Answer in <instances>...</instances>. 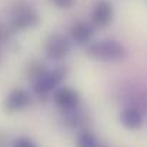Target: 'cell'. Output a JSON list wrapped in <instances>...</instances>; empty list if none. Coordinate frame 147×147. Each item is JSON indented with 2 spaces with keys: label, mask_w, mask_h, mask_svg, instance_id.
Segmentation results:
<instances>
[{
  "label": "cell",
  "mask_w": 147,
  "mask_h": 147,
  "mask_svg": "<svg viewBox=\"0 0 147 147\" xmlns=\"http://www.w3.org/2000/svg\"><path fill=\"white\" fill-rule=\"evenodd\" d=\"M87 56L97 61L116 63V61H123L129 56V50L120 42L114 39H107L90 43L87 47Z\"/></svg>",
  "instance_id": "cell-1"
},
{
  "label": "cell",
  "mask_w": 147,
  "mask_h": 147,
  "mask_svg": "<svg viewBox=\"0 0 147 147\" xmlns=\"http://www.w3.org/2000/svg\"><path fill=\"white\" fill-rule=\"evenodd\" d=\"M39 23H40V16L30 4L20 1L11 9L10 27L13 32L34 29Z\"/></svg>",
  "instance_id": "cell-2"
},
{
  "label": "cell",
  "mask_w": 147,
  "mask_h": 147,
  "mask_svg": "<svg viewBox=\"0 0 147 147\" xmlns=\"http://www.w3.org/2000/svg\"><path fill=\"white\" fill-rule=\"evenodd\" d=\"M66 76H67V69L64 66H57L51 70L47 69L37 80L33 82V90L40 97L47 96L61 84V82L66 79Z\"/></svg>",
  "instance_id": "cell-3"
},
{
  "label": "cell",
  "mask_w": 147,
  "mask_h": 147,
  "mask_svg": "<svg viewBox=\"0 0 147 147\" xmlns=\"http://www.w3.org/2000/svg\"><path fill=\"white\" fill-rule=\"evenodd\" d=\"M70 50H71L70 37H67L61 33L50 34L45 43V54L47 59L53 60V61L63 60L70 53Z\"/></svg>",
  "instance_id": "cell-4"
},
{
  "label": "cell",
  "mask_w": 147,
  "mask_h": 147,
  "mask_svg": "<svg viewBox=\"0 0 147 147\" xmlns=\"http://www.w3.org/2000/svg\"><path fill=\"white\" fill-rule=\"evenodd\" d=\"M114 19V7L109 0H98L92 11V23L97 29H106Z\"/></svg>",
  "instance_id": "cell-5"
},
{
  "label": "cell",
  "mask_w": 147,
  "mask_h": 147,
  "mask_svg": "<svg viewBox=\"0 0 147 147\" xmlns=\"http://www.w3.org/2000/svg\"><path fill=\"white\" fill-rule=\"evenodd\" d=\"M54 103L66 113V111H70V110H74L79 107V103H80V96L79 93L71 89V87H67V86H63V87H57L54 90Z\"/></svg>",
  "instance_id": "cell-6"
},
{
  "label": "cell",
  "mask_w": 147,
  "mask_h": 147,
  "mask_svg": "<svg viewBox=\"0 0 147 147\" xmlns=\"http://www.w3.org/2000/svg\"><path fill=\"white\" fill-rule=\"evenodd\" d=\"M32 103L30 93L24 89H13L4 98V109L9 113H16L22 111L26 107H29Z\"/></svg>",
  "instance_id": "cell-7"
},
{
  "label": "cell",
  "mask_w": 147,
  "mask_h": 147,
  "mask_svg": "<svg viewBox=\"0 0 147 147\" xmlns=\"http://www.w3.org/2000/svg\"><path fill=\"white\" fill-rule=\"evenodd\" d=\"M94 34V27L86 22H76L70 27V40L79 46L90 45Z\"/></svg>",
  "instance_id": "cell-8"
},
{
  "label": "cell",
  "mask_w": 147,
  "mask_h": 147,
  "mask_svg": "<svg viewBox=\"0 0 147 147\" xmlns=\"http://www.w3.org/2000/svg\"><path fill=\"white\" fill-rule=\"evenodd\" d=\"M120 123L129 130H139L143 123V114L137 107H126L120 113Z\"/></svg>",
  "instance_id": "cell-9"
},
{
  "label": "cell",
  "mask_w": 147,
  "mask_h": 147,
  "mask_svg": "<svg viewBox=\"0 0 147 147\" xmlns=\"http://www.w3.org/2000/svg\"><path fill=\"white\" fill-rule=\"evenodd\" d=\"M46 70H47L46 64H45L42 60H37V59L30 60V61L26 64V76H27L32 82L37 80Z\"/></svg>",
  "instance_id": "cell-10"
},
{
  "label": "cell",
  "mask_w": 147,
  "mask_h": 147,
  "mask_svg": "<svg viewBox=\"0 0 147 147\" xmlns=\"http://www.w3.org/2000/svg\"><path fill=\"white\" fill-rule=\"evenodd\" d=\"M97 143L96 136L89 130H83L77 136V147H94L97 146Z\"/></svg>",
  "instance_id": "cell-11"
},
{
  "label": "cell",
  "mask_w": 147,
  "mask_h": 147,
  "mask_svg": "<svg viewBox=\"0 0 147 147\" xmlns=\"http://www.w3.org/2000/svg\"><path fill=\"white\" fill-rule=\"evenodd\" d=\"M11 33H13V30H11L10 26H6L4 23H0V45H4L6 42H9Z\"/></svg>",
  "instance_id": "cell-12"
},
{
  "label": "cell",
  "mask_w": 147,
  "mask_h": 147,
  "mask_svg": "<svg viewBox=\"0 0 147 147\" xmlns=\"http://www.w3.org/2000/svg\"><path fill=\"white\" fill-rule=\"evenodd\" d=\"M13 147H37V146H36V143L33 140H30L27 137H19V139L14 140Z\"/></svg>",
  "instance_id": "cell-13"
},
{
  "label": "cell",
  "mask_w": 147,
  "mask_h": 147,
  "mask_svg": "<svg viewBox=\"0 0 147 147\" xmlns=\"http://www.w3.org/2000/svg\"><path fill=\"white\" fill-rule=\"evenodd\" d=\"M51 4H54L57 9H70L76 3V0H50Z\"/></svg>",
  "instance_id": "cell-14"
},
{
  "label": "cell",
  "mask_w": 147,
  "mask_h": 147,
  "mask_svg": "<svg viewBox=\"0 0 147 147\" xmlns=\"http://www.w3.org/2000/svg\"><path fill=\"white\" fill-rule=\"evenodd\" d=\"M94 147H107V146H104V144H100V143H97V146H94Z\"/></svg>",
  "instance_id": "cell-15"
},
{
  "label": "cell",
  "mask_w": 147,
  "mask_h": 147,
  "mask_svg": "<svg viewBox=\"0 0 147 147\" xmlns=\"http://www.w3.org/2000/svg\"><path fill=\"white\" fill-rule=\"evenodd\" d=\"M0 64H1V53H0Z\"/></svg>",
  "instance_id": "cell-16"
}]
</instances>
